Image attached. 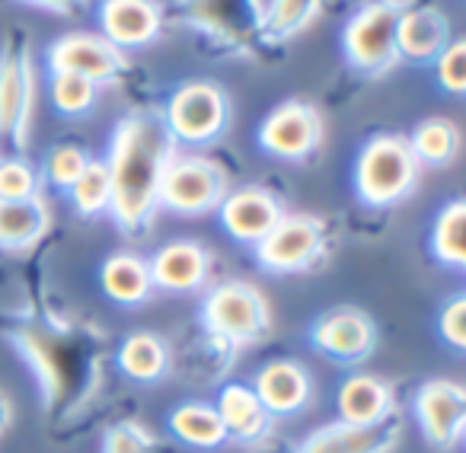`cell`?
<instances>
[{"label": "cell", "mask_w": 466, "mask_h": 453, "mask_svg": "<svg viewBox=\"0 0 466 453\" xmlns=\"http://www.w3.org/2000/svg\"><path fill=\"white\" fill-rule=\"evenodd\" d=\"M176 141L169 135L163 112H131L112 131L109 176H112V220L125 234H135L150 224L160 207V186Z\"/></svg>", "instance_id": "1"}, {"label": "cell", "mask_w": 466, "mask_h": 453, "mask_svg": "<svg viewBox=\"0 0 466 453\" xmlns=\"http://www.w3.org/2000/svg\"><path fill=\"white\" fill-rule=\"evenodd\" d=\"M421 163L409 147V137L377 135L361 147L355 163L358 198L370 207H387L409 198L419 186Z\"/></svg>", "instance_id": "2"}, {"label": "cell", "mask_w": 466, "mask_h": 453, "mask_svg": "<svg viewBox=\"0 0 466 453\" xmlns=\"http://www.w3.org/2000/svg\"><path fill=\"white\" fill-rule=\"evenodd\" d=\"M163 122H167L176 144L201 147V144L218 141L227 131V125H230V103H227L220 86L208 84V80H192V84H182L167 99Z\"/></svg>", "instance_id": "3"}, {"label": "cell", "mask_w": 466, "mask_h": 453, "mask_svg": "<svg viewBox=\"0 0 466 453\" xmlns=\"http://www.w3.org/2000/svg\"><path fill=\"white\" fill-rule=\"evenodd\" d=\"M201 323L214 338L256 342L268 332V304L249 281H224L205 297Z\"/></svg>", "instance_id": "4"}, {"label": "cell", "mask_w": 466, "mask_h": 453, "mask_svg": "<svg viewBox=\"0 0 466 453\" xmlns=\"http://www.w3.org/2000/svg\"><path fill=\"white\" fill-rule=\"evenodd\" d=\"M227 198V173L201 154H173L160 186V207L176 214H205Z\"/></svg>", "instance_id": "5"}, {"label": "cell", "mask_w": 466, "mask_h": 453, "mask_svg": "<svg viewBox=\"0 0 466 453\" xmlns=\"http://www.w3.org/2000/svg\"><path fill=\"white\" fill-rule=\"evenodd\" d=\"M396 26H400V7L393 4H368L349 20L342 33V48L351 67L361 74H383L400 61L396 48Z\"/></svg>", "instance_id": "6"}, {"label": "cell", "mask_w": 466, "mask_h": 453, "mask_svg": "<svg viewBox=\"0 0 466 453\" xmlns=\"http://www.w3.org/2000/svg\"><path fill=\"white\" fill-rule=\"evenodd\" d=\"M326 249V230L323 220L310 214H285L272 234L256 247V259L266 272L291 275L304 272L323 256Z\"/></svg>", "instance_id": "7"}, {"label": "cell", "mask_w": 466, "mask_h": 453, "mask_svg": "<svg viewBox=\"0 0 466 453\" xmlns=\"http://www.w3.org/2000/svg\"><path fill=\"white\" fill-rule=\"evenodd\" d=\"M48 71H65L80 74V77L93 80L96 86L109 84V80L122 77L128 58L118 45H112L103 33H67L48 45Z\"/></svg>", "instance_id": "8"}, {"label": "cell", "mask_w": 466, "mask_h": 453, "mask_svg": "<svg viewBox=\"0 0 466 453\" xmlns=\"http://www.w3.org/2000/svg\"><path fill=\"white\" fill-rule=\"evenodd\" d=\"M35 103V77L26 45L7 42L0 48V137L26 141L29 116Z\"/></svg>", "instance_id": "9"}, {"label": "cell", "mask_w": 466, "mask_h": 453, "mask_svg": "<svg viewBox=\"0 0 466 453\" xmlns=\"http://www.w3.org/2000/svg\"><path fill=\"white\" fill-rule=\"evenodd\" d=\"M319 137H323L319 112L300 99H288V103L275 106L266 116V122L259 125L262 150L281 156V160H304L307 154L319 147Z\"/></svg>", "instance_id": "10"}, {"label": "cell", "mask_w": 466, "mask_h": 453, "mask_svg": "<svg viewBox=\"0 0 466 453\" xmlns=\"http://www.w3.org/2000/svg\"><path fill=\"white\" fill-rule=\"evenodd\" d=\"M415 418L434 447H453L466 428V387L453 380H428L415 393Z\"/></svg>", "instance_id": "11"}, {"label": "cell", "mask_w": 466, "mask_h": 453, "mask_svg": "<svg viewBox=\"0 0 466 453\" xmlns=\"http://www.w3.org/2000/svg\"><path fill=\"white\" fill-rule=\"evenodd\" d=\"M220 224L237 243H249V247H259L268 234H272L279 220L285 217V207L266 188H237V192H227V198L218 207Z\"/></svg>", "instance_id": "12"}, {"label": "cell", "mask_w": 466, "mask_h": 453, "mask_svg": "<svg viewBox=\"0 0 466 453\" xmlns=\"http://www.w3.org/2000/svg\"><path fill=\"white\" fill-rule=\"evenodd\" d=\"M310 338L326 357L355 364L374 351L377 329L368 313L355 310V307H339V310H329L317 319Z\"/></svg>", "instance_id": "13"}, {"label": "cell", "mask_w": 466, "mask_h": 453, "mask_svg": "<svg viewBox=\"0 0 466 453\" xmlns=\"http://www.w3.org/2000/svg\"><path fill=\"white\" fill-rule=\"evenodd\" d=\"M99 29L122 52L144 48L160 35L163 10L157 0H99Z\"/></svg>", "instance_id": "14"}, {"label": "cell", "mask_w": 466, "mask_h": 453, "mask_svg": "<svg viewBox=\"0 0 466 453\" xmlns=\"http://www.w3.org/2000/svg\"><path fill=\"white\" fill-rule=\"evenodd\" d=\"M400 440L396 418L380 425H349L332 421L304 440L294 453H390Z\"/></svg>", "instance_id": "15"}, {"label": "cell", "mask_w": 466, "mask_h": 453, "mask_svg": "<svg viewBox=\"0 0 466 453\" xmlns=\"http://www.w3.org/2000/svg\"><path fill=\"white\" fill-rule=\"evenodd\" d=\"M211 272V256L205 247L192 240H176L167 243L163 249H157V256L150 259V278L154 287L169 294H188L198 291L208 281Z\"/></svg>", "instance_id": "16"}, {"label": "cell", "mask_w": 466, "mask_h": 453, "mask_svg": "<svg viewBox=\"0 0 466 453\" xmlns=\"http://www.w3.org/2000/svg\"><path fill=\"white\" fill-rule=\"evenodd\" d=\"M451 45V23L434 7H409L400 10V26H396V48L400 58L425 65L438 61V55Z\"/></svg>", "instance_id": "17"}, {"label": "cell", "mask_w": 466, "mask_h": 453, "mask_svg": "<svg viewBox=\"0 0 466 453\" xmlns=\"http://www.w3.org/2000/svg\"><path fill=\"white\" fill-rule=\"evenodd\" d=\"M336 406H339V421H349V425H380V421L393 418L396 393L380 377L351 374L339 387Z\"/></svg>", "instance_id": "18"}, {"label": "cell", "mask_w": 466, "mask_h": 453, "mask_svg": "<svg viewBox=\"0 0 466 453\" xmlns=\"http://www.w3.org/2000/svg\"><path fill=\"white\" fill-rule=\"evenodd\" d=\"M253 389L259 393L268 415H294V412H300L313 396L310 374H307L298 361H288V357L268 361L266 367L256 374Z\"/></svg>", "instance_id": "19"}, {"label": "cell", "mask_w": 466, "mask_h": 453, "mask_svg": "<svg viewBox=\"0 0 466 453\" xmlns=\"http://www.w3.org/2000/svg\"><path fill=\"white\" fill-rule=\"evenodd\" d=\"M214 408L224 421L227 438L240 440V444H259L272 428V415L262 406L259 393L247 383H230V387L220 389Z\"/></svg>", "instance_id": "20"}, {"label": "cell", "mask_w": 466, "mask_h": 453, "mask_svg": "<svg viewBox=\"0 0 466 453\" xmlns=\"http://www.w3.org/2000/svg\"><path fill=\"white\" fill-rule=\"evenodd\" d=\"M48 226H52V211L42 192L20 201L0 198V249L35 247L48 234Z\"/></svg>", "instance_id": "21"}, {"label": "cell", "mask_w": 466, "mask_h": 453, "mask_svg": "<svg viewBox=\"0 0 466 453\" xmlns=\"http://www.w3.org/2000/svg\"><path fill=\"white\" fill-rule=\"evenodd\" d=\"M99 285L106 297L122 307H137L154 294V278H150V262L135 253H116L99 268Z\"/></svg>", "instance_id": "22"}, {"label": "cell", "mask_w": 466, "mask_h": 453, "mask_svg": "<svg viewBox=\"0 0 466 453\" xmlns=\"http://www.w3.org/2000/svg\"><path fill=\"white\" fill-rule=\"evenodd\" d=\"M169 431L188 447L198 450H214L227 440V428L220 421L218 408L208 402H182L169 415Z\"/></svg>", "instance_id": "23"}, {"label": "cell", "mask_w": 466, "mask_h": 453, "mask_svg": "<svg viewBox=\"0 0 466 453\" xmlns=\"http://www.w3.org/2000/svg\"><path fill=\"white\" fill-rule=\"evenodd\" d=\"M118 367L131 380L154 383L167 374L169 351L163 345V338H157L154 332H135V336H128L118 345Z\"/></svg>", "instance_id": "24"}, {"label": "cell", "mask_w": 466, "mask_h": 453, "mask_svg": "<svg viewBox=\"0 0 466 453\" xmlns=\"http://www.w3.org/2000/svg\"><path fill=\"white\" fill-rule=\"evenodd\" d=\"M431 253L444 266L466 272V198L447 201L434 217Z\"/></svg>", "instance_id": "25"}, {"label": "cell", "mask_w": 466, "mask_h": 453, "mask_svg": "<svg viewBox=\"0 0 466 453\" xmlns=\"http://www.w3.org/2000/svg\"><path fill=\"white\" fill-rule=\"evenodd\" d=\"M409 147L419 156V163L428 166H444L457 156L460 150V131L451 118H425L409 137Z\"/></svg>", "instance_id": "26"}, {"label": "cell", "mask_w": 466, "mask_h": 453, "mask_svg": "<svg viewBox=\"0 0 466 453\" xmlns=\"http://www.w3.org/2000/svg\"><path fill=\"white\" fill-rule=\"evenodd\" d=\"M71 205L77 207V214L84 217H96V214L112 207V176L106 160H90L86 173L71 186Z\"/></svg>", "instance_id": "27"}, {"label": "cell", "mask_w": 466, "mask_h": 453, "mask_svg": "<svg viewBox=\"0 0 466 453\" xmlns=\"http://www.w3.org/2000/svg\"><path fill=\"white\" fill-rule=\"evenodd\" d=\"M48 96H52V106L61 112V116H86V112L96 106L99 99V86L93 80L80 77V74H65L55 71L48 77Z\"/></svg>", "instance_id": "28"}, {"label": "cell", "mask_w": 466, "mask_h": 453, "mask_svg": "<svg viewBox=\"0 0 466 453\" xmlns=\"http://www.w3.org/2000/svg\"><path fill=\"white\" fill-rule=\"evenodd\" d=\"M90 160L93 156L84 147H77V144H58L46 160V179L55 188H61V192H71L74 182L86 173Z\"/></svg>", "instance_id": "29"}, {"label": "cell", "mask_w": 466, "mask_h": 453, "mask_svg": "<svg viewBox=\"0 0 466 453\" xmlns=\"http://www.w3.org/2000/svg\"><path fill=\"white\" fill-rule=\"evenodd\" d=\"M39 195V173L23 156H4L0 160V198L20 201Z\"/></svg>", "instance_id": "30"}, {"label": "cell", "mask_w": 466, "mask_h": 453, "mask_svg": "<svg viewBox=\"0 0 466 453\" xmlns=\"http://www.w3.org/2000/svg\"><path fill=\"white\" fill-rule=\"evenodd\" d=\"M103 453H157V440L137 421H118L106 431Z\"/></svg>", "instance_id": "31"}, {"label": "cell", "mask_w": 466, "mask_h": 453, "mask_svg": "<svg viewBox=\"0 0 466 453\" xmlns=\"http://www.w3.org/2000/svg\"><path fill=\"white\" fill-rule=\"evenodd\" d=\"M438 84L453 96H466V39H457L438 55L434 61Z\"/></svg>", "instance_id": "32"}, {"label": "cell", "mask_w": 466, "mask_h": 453, "mask_svg": "<svg viewBox=\"0 0 466 453\" xmlns=\"http://www.w3.org/2000/svg\"><path fill=\"white\" fill-rule=\"evenodd\" d=\"M313 0H272V7L266 10V29L272 35L298 33L307 20H310Z\"/></svg>", "instance_id": "33"}, {"label": "cell", "mask_w": 466, "mask_h": 453, "mask_svg": "<svg viewBox=\"0 0 466 453\" xmlns=\"http://www.w3.org/2000/svg\"><path fill=\"white\" fill-rule=\"evenodd\" d=\"M438 329L451 348L466 351V294H457L444 304L438 317Z\"/></svg>", "instance_id": "34"}, {"label": "cell", "mask_w": 466, "mask_h": 453, "mask_svg": "<svg viewBox=\"0 0 466 453\" xmlns=\"http://www.w3.org/2000/svg\"><path fill=\"white\" fill-rule=\"evenodd\" d=\"M20 4H26V7H35V10H48V14L67 16V14H77L86 0H20Z\"/></svg>", "instance_id": "35"}, {"label": "cell", "mask_w": 466, "mask_h": 453, "mask_svg": "<svg viewBox=\"0 0 466 453\" xmlns=\"http://www.w3.org/2000/svg\"><path fill=\"white\" fill-rule=\"evenodd\" d=\"M10 421H14V408H10V399L4 393H0V434L7 431Z\"/></svg>", "instance_id": "36"}, {"label": "cell", "mask_w": 466, "mask_h": 453, "mask_svg": "<svg viewBox=\"0 0 466 453\" xmlns=\"http://www.w3.org/2000/svg\"><path fill=\"white\" fill-rule=\"evenodd\" d=\"M256 453H288V450H285V447H279V444H262Z\"/></svg>", "instance_id": "37"}, {"label": "cell", "mask_w": 466, "mask_h": 453, "mask_svg": "<svg viewBox=\"0 0 466 453\" xmlns=\"http://www.w3.org/2000/svg\"><path fill=\"white\" fill-rule=\"evenodd\" d=\"M463 444H466V428H463Z\"/></svg>", "instance_id": "38"}]
</instances>
